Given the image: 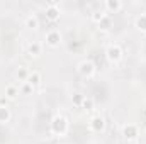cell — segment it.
Instances as JSON below:
<instances>
[{
    "label": "cell",
    "mask_w": 146,
    "mask_h": 144,
    "mask_svg": "<svg viewBox=\"0 0 146 144\" xmlns=\"http://www.w3.org/2000/svg\"><path fill=\"white\" fill-rule=\"evenodd\" d=\"M97 26H99V29H102V31H109L110 27H112V19H110V15H107L106 19H102Z\"/></svg>",
    "instance_id": "2e32d148"
},
{
    "label": "cell",
    "mask_w": 146,
    "mask_h": 144,
    "mask_svg": "<svg viewBox=\"0 0 146 144\" xmlns=\"http://www.w3.org/2000/svg\"><path fill=\"white\" fill-rule=\"evenodd\" d=\"M122 136L126 137V139H136L138 136H139V129H138V126L136 124H126L124 127H122Z\"/></svg>",
    "instance_id": "52a82bcc"
},
{
    "label": "cell",
    "mask_w": 146,
    "mask_h": 144,
    "mask_svg": "<svg viewBox=\"0 0 146 144\" xmlns=\"http://www.w3.org/2000/svg\"><path fill=\"white\" fill-rule=\"evenodd\" d=\"M19 92H21V93H24V95H33V92H34V87H33L31 83L24 81V83H22V87L19 88Z\"/></svg>",
    "instance_id": "d6986e66"
},
{
    "label": "cell",
    "mask_w": 146,
    "mask_h": 144,
    "mask_svg": "<svg viewBox=\"0 0 146 144\" xmlns=\"http://www.w3.org/2000/svg\"><path fill=\"white\" fill-rule=\"evenodd\" d=\"M107 15H109V14H107V12H106L104 9H99V10H94V12L90 14V19H92V20H94L95 24H99V22H100L102 19H106Z\"/></svg>",
    "instance_id": "5bb4252c"
},
{
    "label": "cell",
    "mask_w": 146,
    "mask_h": 144,
    "mask_svg": "<svg viewBox=\"0 0 146 144\" xmlns=\"http://www.w3.org/2000/svg\"><path fill=\"white\" fill-rule=\"evenodd\" d=\"M17 95H19V88L15 87V85H7L5 87V92H3V97L7 98V100H14V98H17Z\"/></svg>",
    "instance_id": "30bf717a"
},
{
    "label": "cell",
    "mask_w": 146,
    "mask_h": 144,
    "mask_svg": "<svg viewBox=\"0 0 146 144\" xmlns=\"http://www.w3.org/2000/svg\"><path fill=\"white\" fill-rule=\"evenodd\" d=\"M26 27L31 29V31H37L39 29V20H37L36 14H29L26 17Z\"/></svg>",
    "instance_id": "8fae6325"
},
{
    "label": "cell",
    "mask_w": 146,
    "mask_h": 144,
    "mask_svg": "<svg viewBox=\"0 0 146 144\" xmlns=\"http://www.w3.org/2000/svg\"><path fill=\"white\" fill-rule=\"evenodd\" d=\"M29 73H31V71H29L26 66H19V70H17V78H19V80H22V81H27Z\"/></svg>",
    "instance_id": "e0dca14e"
},
{
    "label": "cell",
    "mask_w": 146,
    "mask_h": 144,
    "mask_svg": "<svg viewBox=\"0 0 146 144\" xmlns=\"http://www.w3.org/2000/svg\"><path fill=\"white\" fill-rule=\"evenodd\" d=\"M44 41H46V44H48L49 48H58V46L61 44V32L53 27V29H49V31L44 34Z\"/></svg>",
    "instance_id": "277c9868"
},
{
    "label": "cell",
    "mask_w": 146,
    "mask_h": 144,
    "mask_svg": "<svg viewBox=\"0 0 146 144\" xmlns=\"http://www.w3.org/2000/svg\"><path fill=\"white\" fill-rule=\"evenodd\" d=\"M68 129H70V122L65 115L61 114H56L51 120V132L58 137H65L68 134Z\"/></svg>",
    "instance_id": "6da1fadb"
},
{
    "label": "cell",
    "mask_w": 146,
    "mask_h": 144,
    "mask_svg": "<svg viewBox=\"0 0 146 144\" xmlns=\"http://www.w3.org/2000/svg\"><path fill=\"white\" fill-rule=\"evenodd\" d=\"M124 53H122V48L119 44H109L107 49H106V58L110 65H117L121 59H122Z\"/></svg>",
    "instance_id": "7a4b0ae2"
},
{
    "label": "cell",
    "mask_w": 146,
    "mask_h": 144,
    "mask_svg": "<svg viewBox=\"0 0 146 144\" xmlns=\"http://www.w3.org/2000/svg\"><path fill=\"white\" fill-rule=\"evenodd\" d=\"M41 53H42V44H41V42L33 41V42L27 44V54H29L31 58H37V56H41Z\"/></svg>",
    "instance_id": "9c48e42d"
},
{
    "label": "cell",
    "mask_w": 146,
    "mask_h": 144,
    "mask_svg": "<svg viewBox=\"0 0 146 144\" xmlns=\"http://www.w3.org/2000/svg\"><path fill=\"white\" fill-rule=\"evenodd\" d=\"M10 119H12V112H10L9 105L0 107V124H7V122H10Z\"/></svg>",
    "instance_id": "7c38bea8"
},
{
    "label": "cell",
    "mask_w": 146,
    "mask_h": 144,
    "mask_svg": "<svg viewBox=\"0 0 146 144\" xmlns=\"http://www.w3.org/2000/svg\"><path fill=\"white\" fill-rule=\"evenodd\" d=\"M134 26H136V29H138L139 32L146 34V14H139V15L136 17V22H134Z\"/></svg>",
    "instance_id": "4fadbf2b"
},
{
    "label": "cell",
    "mask_w": 146,
    "mask_h": 144,
    "mask_svg": "<svg viewBox=\"0 0 146 144\" xmlns=\"http://www.w3.org/2000/svg\"><path fill=\"white\" fill-rule=\"evenodd\" d=\"M83 100H85V95H82V93H73V97H72V102H73V105L75 107H80L82 108V104H83Z\"/></svg>",
    "instance_id": "ac0fdd59"
},
{
    "label": "cell",
    "mask_w": 146,
    "mask_h": 144,
    "mask_svg": "<svg viewBox=\"0 0 146 144\" xmlns=\"http://www.w3.org/2000/svg\"><path fill=\"white\" fill-rule=\"evenodd\" d=\"M143 114H145V115H146V108H145V112H143Z\"/></svg>",
    "instance_id": "7402d4cb"
},
{
    "label": "cell",
    "mask_w": 146,
    "mask_h": 144,
    "mask_svg": "<svg viewBox=\"0 0 146 144\" xmlns=\"http://www.w3.org/2000/svg\"><path fill=\"white\" fill-rule=\"evenodd\" d=\"M106 126H107V122H106V117H102V115H94L88 122V127L92 132H104Z\"/></svg>",
    "instance_id": "8992f818"
},
{
    "label": "cell",
    "mask_w": 146,
    "mask_h": 144,
    "mask_svg": "<svg viewBox=\"0 0 146 144\" xmlns=\"http://www.w3.org/2000/svg\"><path fill=\"white\" fill-rule=\"evenodd\" d=\"M60 7H58V2H49L44 9V15L49 22H56L60 19Z\"/></svg>",
    "instance_id": "5b68a950"
},
{
    "label": "cell",
    "mask_w": 146,
    "mask_h": 144,
    "mask_svg": "<svg viewBox=\"0 0 146 144\" xmlns=\"http://www.w3.org/2000/svg\"><path fill=\"white\" fill-rule=\"evenodd\" d=\"M41 80H42V76H41V73L39 71H31L29 73V78H27V83H31L33 87H36V85H39L41 83Z\"/></svg>",
    "instance_id": "9a60e30c"
},
{
    "label": "cell",
    "mask_w": 146,
    "mask_h": 144,
    "mask_svg": "<svg viewBox=\"0 0 146 144\" xmlns=\"http://www.w3.org/2000/svg\"><path fill=\"white\" fill-rule=\"evenodd\" d=\"M7 105V98L5 97H0V107H5Z\"/></svg>",
    "instance_id": "44dd1931"
},
{
    "label": "cell",
    "mask_w": 146,
    "mask_h": 144,
    "mask_svg": "<svg viewBox=\"0 0 146 144\" xmlns=\"http://www.w3.org/2000/svg\"><path fill=\"white\" fill-rule=\"evenodd\" d=\"M76 71H78L80 76H83V78H92V76L95 75V71H97V68H95L94 61H90V59H83L82 63H78Z\"/></svg>",
    "instance_id": "3957f363"
},
{
    "label": "cell",
    "mask_w": 146,
    "mask_h": 144,
    "mask_svg": "<svg viewBox=\"0 0 146 144\" xmlns=\"http://www.w3.org/2000/svg\"><path fill=\"white\" fill-rule=\"evenodd\" d=\"M122 9V2L121 0H106L104 2V10L107 14H117Z\"/></svg>",
    "instance_id": "ba28073f"
},
{
    "label": "cell",
    "mask_w": 146,
    "mask_h": 144,
    "mask_svg": "<svg viewBox=\"0 0 146 144\" xmlns=\"http://www.w3.org/2000/svg\"><path fill=\"white\" fill-rule=\"evenodd\" d=\"M94 107H95V104H94V98H90V97H85V100H83V104H82V108H85V110H92Z\"/></svg>",
    "instance_id": "ffe728a7"
}]
</instances>
